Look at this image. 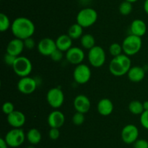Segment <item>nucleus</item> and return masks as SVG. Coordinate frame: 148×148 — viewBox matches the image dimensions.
Wrapping results in <instances>:
<instances>
[{
  "label": "nucleus",
  "mask_w": 148,
  "mask_h": 148,
  "mask_svg": "<svg viewBox=\"0 0 148 148\" xmlns=\"http://www.w3.org/2000/svg\"><path fill=\"white\" fill-rule=\"evenodd\" d=\"M72 123L76 126H80L85 122V114L79 112H76L72 116Z\"/></svg>",
  "instance_id": "nucleus-29"
},
{
  "label": "nucleus",
  "mask_w": 148,
  "mask_h": 148,
  "mask_svg": "<svg viewBox=\"0 0 148 148\" xmlns=\"http://www.w3.org/2000/svg\"><path fill=\"white\" fill-rule=\"evenodd\" d=\"M133 9L132 3L130 2L124 0L123 2L120 4L119 7V11L120 14L122 15H128L132 12Z\"/></svg>",
  "instance_id": "nucleus-26"
},
{
  "label": "nucleus",
  "mask_w": 148,
  "mask_h": 148,
  "mask_svg": "<svg viewBox=\"0 0 148 148\" xmlns=\"http://www.w3.org/2000/svg\"><path fill=\"white\" fill-rule=\"evenodd\" d=\"M80 43L82 47L90 50L95 46V39L90 33H85L80 38Z\"/></svg>",
  "instance_id": "nucleus-24"
},
{
  "label": "nucleus",
  "mask_w": 148,
  "mask_h": 148,
  "mask_svg": "<svg viewBox=\"0 0 148 148\" xmlns=\"http://www.w3.org/2000/svg\"><path fill=\"white\" fill-rule=\"evenodd\" d=\"M98 12L96 10L90 7H86L78 12L76 20L78 24L80 25L83 28H89L95 23L98 20Z\"/></svg>",
  "instance_id": "nucleus-4"
},
{
  "label": "nucleus",
  "mask_w": 148,
  "mask_h": 148,
  "mask_svg": "<svg viewBox=\"0 0 148 148\" xmlns=\"http://www.w3.org/2000/svg\"><path fill=\"white\" fill-rule=\"evenodd\" d=\"M131 67L132 61L130 56L121 54L111 59L109 64V71L114 76L120 77L127 74Z\"/></svg>",
  "instance_id": "nucleus-2"
},
{
  "label": "nucleus",
  "mask_w": 148,
  "mask_h": 148,
  "mask_svg": "<svg viewBox=\"0 0 148 148\" xmlns=\"http://www.w3.org/2000/svg\"><path fill=\"white\" fill-rule=\"evenodd\" d=\"M121 46L124 54L128 56H133L140 51L143 46V41L140 36L130 34L124 39Z\"/></svg>",
  "instance_id": "nucleus-3"
},
{
  "label": "nucleus",
  "mask_w": 148,
  "mask_h": 148,
  "mask_svg": "<svg viewBox=\"0 0 148 148\" xmlns=\"http://www.w3.org/2000/svg\"><path fill=\"white\" fill-rule=\"evenodd\" d=\"M129 110L133 115H141L145 111L143 103L139 100H133L129 104Z\"/></svg>",
  "instance_id": "nucleus-25"
},
{
  "label": "nucleus",
  "mask_w": 148,
  "mask_h": 148,
  "mask_svg": "<svg viewBox=\"0 0 148 148\" xmlns=\"http://www.w3.org/2000/svg\"><path fill=\"white\" fill-rule=\"evenodd\" d=\"M4 139L10 147H18L24 143L26 134L22 128H12L6 133Z\"/></svg>",
  "instance_id": "nucleus-6"
},
{
  "label": "nucleus",
  "mask_w": 148,
  "mask_h": 148,
  "mask_svg": "<svg viewBox=\"0 0 148 148\" xmlns=\"http://www.w3.org/2000/svg\"><path fill=\"white\" fill-rule=\"evenodd\" d=\"M55 41L57 49L63 52H66L71 47H72V39L68 34L60 35Z\"/></svg>",
  "instance_id": "nucleus-21"
},
{
  "label": "nucleus",
  "mask_w": 148,
  "mask_h": 148,
  "mask_svg": "<svg viewBox=\"0 0 148 148\" xmlns=\"http://www.w3.org/2000/svg\"><path fill=\"white\" fill-rule=\"evenodd\" d=\"M121 137L125 144H134L139 137L138 128L134 124L126 125L121 130Z\"/></svg>",
  "instance_id": "nucleus-10"
},
{
  "label": "nucleus",
  "mask_w": 148,
  "mask_h": 148,
  "mask_svg": "<svg viewBox=\"0 0 148 148\" xmlns=\"http://www.w3.org/2000/svg\"><path fill=\"white\" fill-rule=\"evenodd\" d=\"M73 78L75 82L77 84H86L91 78L90 68L86 64L81 63L77 65L73 71Z\"/></svg>",
  "instance_id": "nucleus-9"
},
{
  "label": "nucleus",
  "mask_w": 148,
  "mask_h": 148,
  "mask_svg": "<svg viewBox=\"0 0 148 148\" xmlns=\"http://www.w3.org/2000/svg\"><path fill=\"white\" fill-rule=\"evenodd\" d=\"M12 67L16 75L20 76V78L29 76L33 70L31 61L27 57L25 56L17 57Z\"/></svg>",
  "instance_id": "nucleus-5"
},
{
  "label": "nucleus",
  "mask_w": 148,
  "mask_h": 148,
  "mask_svg": "<svg viewBox=\"0 0 148 148\" xmlns=\"http://www.w3.org/2000/svg\"><path fill=\"white\" fill-rule=\"evenodd\" d=\"M10 18L4 13H0V31H7L10 28H11Z\"/></svg>",
  "instance_id": "nucleus-27"
},
{
  "label": "nucleus",
  "mask_w": 148,
  "mask_h": 148,
  "mask_svg": "<svg viewBox=\"0 0 148 148\" xmlns=\"http://www.w3.org/2000/svg\"><path fill=\"white\" fill-rule=\"evenodd\" d=\"M134 148H148V141L144 139H138L134 144Z\"/></svg>",
  "instance_id": "nucleus-34"
},
{
  "label": "nucleus",
  "mask_w": 148,
  "mask_h": 148,
  "mask_svg": "<svg viewBox=\"0 0 148 148\" xmlns=\"http://www.w3.org/2000/svg\"><path fill=\"white\" fill-rule=\"evenodd\" d=\"M9 146L6 142L4 138H1L0 139V148H8Z\"/></svg>",
  "instance_id": "nucleus-37"
},
{
  "label": "nucleus",
  "mask_w": 148,
  "mask_h": 148,
  "mask_svg": "<svg viewBox=\"0 0 148 148\" xmlns=\"http://www.w3.org/2000/svg\"><path fill=\"white\" fill-rule=\"evenodd\" d=\"M42 139V135L40 131L37 129H30L26 133V139L30 145H36L40 143Z\"/></svg>",
  "instance_id": "nucleus-22"
},
{
  "label": "nucleus",
  "mask_w": 148,
  "mask_h": 148,
  "mask_svg": "<svg viewBox=\"0 0 148 148\" xmlns=\"http://www.w3.org/2000/svg\"><path fill=\"white\" fill-rule=\"evenodd\" d=\"M129 79L134 83H139L144 79L145 71L140 66H132L127 73Z\"/></svg>",
  "instance_id": "nucleus-20"
},
{
  "label": "nucleus",
  "mask_w": 148,
  "mask_h": 148,
  "mask_svg": "<svg viewBox=\"0 0 148 148\" xmlns=\"http://www.w3.org/2000/svg\"><path fill=\"white\" fill-rule=\"evenodd\" d=\"M143 107H144L145 110H148V101L143 102Z\"/></svg>",
  "instance_id": "nucleus-39"
},
{
  "label": "nucleus",
  "mask_w": 148,
  "mask_h": 148,
  "mask_svg": "<svg viewBox=\"0 0 148 148\" xmlns=\"http://www.w3.org/2000/svg\"><path fill=\"white\" fill-rule=\"evenodd\" d=\"M63 148H67V147H63Z\"/></svg>",
  "instance_id": "nucleus-42"
},
{
  "label": "nucleus",
  "mask_w": 148,
  "mask_h": 148,
  "mask_svg": "<svg viewBox=\"0 0 148 148\" xmlns=\"http://www.w3.org/2000/svg\"><path fill=\"white\" fill-rule=\"evenodd\" d=\"M125 1H130V2H131V3H134V2H136V1H138V0H125Z\"/></svg>",
  "instance_id": "nucleus-40"
},
{
  "label": "nucleus",
  "mask_w": 148,
  "mask_h": 148,
  "mask_svg": "<svg viewBox=\"0 0 148 148\" xmlns=\"http://www.w3.org/2000/svg\"><path fill=\"white\" fill-rule=\"evenodd\" d=\"M27 148H35V147H34V145H30V146H28V147H27Z\"/></svg>",
  "instance_id": "nucleus-41"
},
{
  "label": "nucleus",
  "mask_w": 148,
  "mask_h": 148,
  "mask_svg": "<svg viewBox=\"0 0 148 148\" xmlns=\"http://www.w3.org/2000/svg\"><path fill=\"white\" fill-rule=\"evenodd\" d=\"M14 110V106L11 102H5L2 105V111L5 115H9L12 113Z\"/></svg>",
  "instance_id": "nucleus-30"
},
{
  "label": "nucleus",
  "mask_w": 148,
  "mask_h": 148,
  "mask_svg": "<svg viewBox=\"0 0 148 148\" xmlns=\"http://www.w3.org/2000/svg\"><path fill=\"white\" fill-rule=\"evenodd\" d=\"M73 105L76 112L85 114L90 109L91 102L90 99L86 95L79 94L74 100Z\"/></svg>",
  "instance_id": "nucleus-14"
},
{
  "label": "nucleus",
  "mask_w": 148,
  "mask_h": 148,
  "mask_svg": "<svg viewBox=\"0 0 148 148\" xmlns=\"http://www.w3.org/2000/svg\"><path fill=\"white\" fill-rule=\"evenodd\" d=\"M7 120L9 125L12 128H22L26 121L24 113L19 110H14L12 113L7 115Z\"/></svg>",
  "instance_id": "nucleus-15"
},
{
  "label": "nucleus",
  "mask_w": 148,
  "mask_h": 148,
  "mask_svg": "<svg viewBox=\"0 0 148 148\" xmlns=\"http://www.w3.org/2000/svg\"><path fill=\"white\" fill-rule=\"evenodd\" d=\"M11 30L15 38L24 41L32 37L36 30V27L31 20L25 17H18L12 23Z\"/></svg>",
  "instance_id": "nucleus-1"
},
{
  "label": "nucleus",
  "mask_w": 148,
  "mask_h": 148,
  "mask_svg": "<svg viewBox=\"0 0 148 148\" xmlns=\"http://www.w3.org/2000/svg\"><path fill=\"white\" fill-rule=\"evenodd\" d=\"M17 57H14L13 55H10L8 53H6V55L4 57V61L7 65H10V66H12L13 64H14V61H15Z\"/></svg>",
  "instance_id": "nucleus-36"
},
{
  "label": "nucleus",
  "mask_w": 148,
  "mask_h": 148,
  "mask_svg": "<svg viewBox=\"0 0 148 148\" xmlns=\"http://www.w3.org/2000/svg\"><path fill=\"white\" fill-rule=\"evenodd\" d=\"M47 120L50 128L60 129L65 123V116L62 112L55 110L49 113Z\"/></svg>",
  "instance_id": "nucleus-16"
},
{
  "label": "nucleus",
  "mask_w": 148,
  "mask_h": 148,
  "mask_svg": "<svg viewBox=\"0 0 148 148\" xmlns=\"http://www.w3.org/2000/svg\"><path fill=\"white\" fill-rule=\"evenodd\" d=\"M122 46L119 43H113L109 46V52L114 57L122 54Z\"/></svg>",
  "instance_id": "nucleus-28"
},
{
  "label": "nucleus",
  "mask_w": 148,
  "mask_h": 148,
  "mask_svg": "<svg viewBox=\"0 0 148 148\" xmlns=\"http://www.w3.org/2000/svg\"><path fill=\"white\" fill-rule=\"evenodd\" d=\"M57 49L56 41L51 38H43L39 41L37 44V49L40 55L43 56H51L52 53Z\"/></svg>",
  "instance_id": "nucleus-12"
},
{
  "label": "nucleus",
  "mask_w": 148,
  "mask_h": 148,
  "mask_svg": "<svg viewBox=\"0 0 148 148\" xmlns=\"http://www.w3.org/2000/svg\"><path fill=\"white\" fill-rule=\"evenodd\" d=\"M130 32L131 34L142 37L147 32V25L144 20L141 19H135L130 25Z\"/></svg>",
  "instance_id": "nucleus-18"
},
{
  "label": "nucleus",
  "mask_w": 148,
  "mask_h": 148,
  "mask_svg": "<svg viewBox=\"0 0 148 148\" xmlns=\"http://www.w3.org/2000/svg\"><path fill=\"white\" fill-rule=\"evenodd\" d=\"M140 123L143 128L148 130V110H145L140 115Z\"/></svg>",
  "instance_id": "nucleus-32"
},
{
  "label": "nucleus",
  "mask_w": 148,
  "mask_h": 148,
  "mask_svg": "<svg viewBox=\"0 0 148 148\" xmlns=\"http://www.w3.org/2000/svg\"><path fill=\"white\" fill-rule=\"evenodd\" d=\"M88 59L90 64L94 68H100L104 65L106 59V55L104 49L101 46H97L88 51Z\"/></svg>",
  "instance_id": "nucleus-7"
},
{
  "label": "nucleus",
  "mask_w": 148,
  "mask_h": 148,
  "mask_svg": "<svg viewBox=\"0 0 148 148\" xmlns=\"http://www.w3.org/2000/svg\"><path fill=\"white\" fill-rule=\"evenodd\" d=\"M24 49L25 46L23 40L14 38V39H12L9 42L6 51H7V53L10 54V55H13L14 57H19Z\"/></svg>",
  "instance_id": "nucleus-17"
},
{
  "label": "nucleus",
  "mask_w": 148,
  "mask_h": 148,
  "mask_svg": "<svg viewBox=\"0 0 148 148\" xmlns=\"http://www.w3.org/2000/svg\"><path fill=\"white\" fill-rule=\"evenodd\" d=\"M66 59L72 65H79L85 59V52L81 48L77 46H72L66 52Z\"/></svg>",
  "instance_id": "nucleus-13"
},
{
  "label": "nucleus",
  "mask_w": 148,
  "mask_h": 148,
  "mask_svg": "<svg viewBox=\"0 0 148 148\" xmlns=\"http://www.w3.org/2000/svg\"><path fill=\"white\" fill-rule=\"evenodd\" d=\"M23 41H24L25 48L27 49H33L36 46V42L32 37L27 38V39H25Z\"/></svg>",
  "instance_id": "nucleus-35"
},
{
  "label": "nucleus",
  "mask_w": 148,
  "mask_h": 148,
  "mask_svg": "<svg viewBox=\"0 0 148 148\" xmlns=\"http://www.w3.org/2000/svg\"><path fill=\"white\" fill-rule=\"evenodd\" d=\"M97 110L100 115L103 116H108L113 113L114 104L108 98L101 99L97 104Z\"/></svg>",
  "instance_id": "nucleus-19"
},
{
  "label": "nucleus",
  "mask_w": 148,
  "mask_h": 148,
  "mask_svg": "<svg viewBox=\"0 0 148 148\" xmlns=\"http://www.w3.org/2000/svg\"><path fill=\"white\" fill-rule=\"evenodd\" d=\"M144 10L148 15V0H145L144 3Z\"/></svg>",
  "instance_id": "nucleus-38"
},
{
  "label": "nucleus",
  "mask_w": 148,
  "mask_h": 148,
  "mask_svg": "<svg viewBox=\"0 0 148 148\" xmlns=\"http://www.w3.org/2000/svg\"><path fill=\"white\" fill-rule=\"evenodd\" d=\"M63 53L64 52L62 51L59 50V49H56L53 53L51 55L50 58L54 62H60L62 59H63Z\"/></svg>",
  "instance_id": "nucleus-31"
},
{
  "label": "nucleus",
  "mask_w": 148,
  "mask_h": 148,
  "mask_svg": "<svg viewBox=\"0 0 148 148\" xmlns=\"http://www.w3.org/2000/svg\"><path fill=\"white\" fill-rule=\"evenodd\" d=\"M49 136L51 140H56L60 136V131L59 129L56 128H51L49 131Z\"/></svg>",
  "instance_id": "nucleus-33"
},
{
  "label": "nucleus",
  "mask_w": 148,
  "mask_h": 148,
  "mask_svg": "<svg viewBox=\"0 0 148 148\" xmlns=\"http://www.w3.org/2000/svg\"><path fill=\"white\" fill-rule=\"evenodd\" d=\"M17 89L22 94H30L36 91L37 88V82L36 79L32 77H23L17 82Z\"/></svg>",
  "instance_id": "nucleus-11"
},
{
  "label": "nucleus",
  "mask_w": 148,
  "mask_h": 148,
  "mask_svg": "<svg viewBox=\"0 0 148 148\" xmlns=\"http://www.w3.org/2000/svg\"><path fill=\"white\" fill-rule=\"evenodd\" d=\"M46 100L51 107L58 109L62 107L64 102V94L59 87H53L48 91Z\"/></svg>",
  "instance_id": "nucleus-8"
},
{
  "label": "nucleus",
  "mask_w": 148,
  "mask_h": 148,
  "mask_svg": "<svg viewBox=\"0 0 148 148\" xmlns=\"http://www.w3.org/2000/svg\"><path fill=\"white\" fill-rule=\"evenodd\" d=\"M67 34L72 40L80 39L83 35V28L77 23L72 24L68 29Z\"/></svg>",
  "instance_id": "nucleus-23"
}]
</instances>
